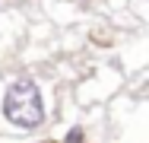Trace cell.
Segmentation results:
<instances>
[{"label":"cell","instance_id":"1","mask_svg":"<svg viewBox=\"0 0 149 143\" xmlns=\"http://www.w3.org/2000/svg\"><path fill=\"white\" fill-rule=\"evenodd\" d=\"M0 111H3V121L16 130H38L48 121V108H45V95H41L38 80H32L26 73L10 80L3 89Z\"/></svg>","mask_w":149,"mask_h":143},{"label":"cell","instance_id":"2","mask_svg":"<svg viewBox=\"0 0 149 143\" xmlns=\"http://www.w3.org/2000/svg\"><path fill=\"white\" fill-rule=\"evenodd\" d=\"M63 143H86V130H83V124L70 127V130H67V137H63Z\"/></svg>","mask_w":149,"mask_h":143}]
</instances>
